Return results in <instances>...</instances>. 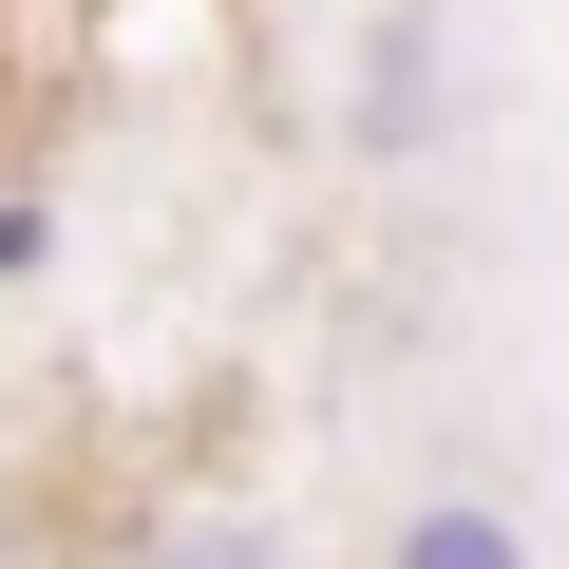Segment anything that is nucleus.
Returning <instances> with one entry per match:
<instances>
[{
  "instance_id": "nucleus-3",
  "label": "nucleus",
  "mask_w": 569,
  "mask_h": 569,
  "mask_svg": "<svg viewBox=\"0 0 569 569\" xmlns=\"http://www.w3.org/2000/svg\"><path fill=\"white\" fill-rule=\"evenodd\" d=\"M361 152H437V0H380V39H361Z\"/></svg>"
},
{
  "instance_id": "nucleus-1",
  "label": "nucleus",
  "mask_w": 569,
  "mask_h": 569,
  "mask_svg": "<svg viewBox=\"0 0 569 569\" xmlns=\"http://www.w3.org/2000/svg\"><path fill=\"white\" fill-rule=\"evenodd\" d=\"M96 569H305V531H284L266 493H228V475H190V493H133Z\"/></svg>"
},
{
  "instance_id": "nucleus-2",
  "label": "nucleus",
  "mask_w": 569,
  "mask_h": 569,
  "mask_svg": "<svg viewBox=\"0 0 569 569\" xmlns=\"http://www.w3.org/2000/svg\"><path fill=\"white\" fill-rule=\"evenodd\" d=\"M361 569H550V550H531V512H512V493H475V475H456V493H399Z\"/></svg>"
},
{
  "instance_id": "nucleus-4",
  "label": "nucleus",
  "mask_w": 569,
  "mask_h": 569,
  "mask_svg": "<svg viewBox=\"0 0 569 569\" xmlns=\"http://www.w3.org/2000/svg\"><path fill=\"white\" fill-rule=\"evenodd\" d=\"M0 569H39V550H20V531H0Z\"/></svg>"
}]
</instances>
